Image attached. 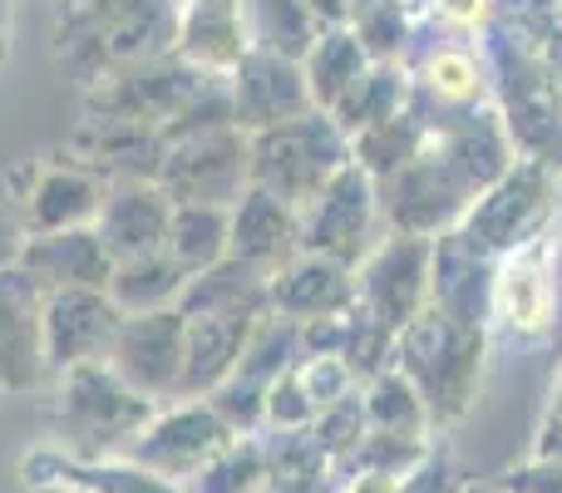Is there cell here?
<instances>
[{
    "instance_id": "cell-34",
    "label": "cell",
    "mask_w": 562,
    "mask_h": 493,
    "mask_svg": "<svg viewBox=\"0 0 562 493\" xmlns=\"http://www.w3.org/2000/svg\"><path fill=\"white\" fill-rule=\"evenodd\" d=\"M435 5H439V15L459 20V25H474L484 15V0H435Z\"/></svg>"
},
{
    "instance_id": "cell-29",
    "label": "cell",
    "mask_w": 562,
    "mask_h": 493,
    "mask_svg": "<svg viewBox=\"0 0 562 493\" xmlns=\"http://www.w3.org/2000/svg\"><path fill=\"white\" fill-rule=\"evenodd\" d=\"M350 30H356V40L366 45V55L375 65H390L405 45V10H400V0H366L350 15Z\"/></svg>"
},
{
    "instance_id": "cell-8",
    "label": "cell",
    "mask_w": 562,
    "mask_h": 493,
    "mask_svg": "<svg viewBox=\"0 0 562 493\" xmlns=\"http://www.w3.org/2000/svg\"><path fill=\"white\" fill-rule=\"evenodd\" d=\"M370 217H375V178L350 158L316 198L296 213V251L306 257H330L340 267L360 257L370 233Z\"/></svg>"
},
{
    "instance_id": "cell-2",
    "label": "cell",
    "mask_w": 562,
    "mask_h": 493,
    "mask_svg": "<svg viewBox=\"0 0 562 493\" xmlns=\"http://www.w3.org/2000/svg\"><path fill=\"white\" fill-rule=\"evenodd\" d=\"M479 356L484 340L479 330H464L445 316V311L425 306L405 330L395 336V370L419 390V400L429 405V419H454L474 395Z\"/></svg>"
},
{
    "instance_id": "cell-25",
    "label": "cell",
    "mask_w": 562,
    "mask_h": 493,
    "mask_svg": "<svg viewBox=\"0 0 562 493\" xmlns=\"http://www.w3.org/2000/svg\"><path fill=\"white\" fill-rule=\"evenodd\" d=\"M164 251L188 271V281L213 271L233 251V217L227 208H203V203H173V223H168Z\"/></svg>"
},
{
    "instance_id": "cell-31",
    "label": "cell",
    "mask_w": 562,
    "mask_h": 493,
    "mask_svg": "<svg viewBox=\"0 0 562 493\" xmlns=\"http://www.w3.org/2000/svg\"><path fill=\"white\" fill-rule=\"evenodd\" d=\"M425 85L435 89L439 99L464 104V99L479 94V65L469 55H459V49H439V55L425 65Z\"/></svg>"
},
{
    "instance_id": "cell-27",
    "label": "cell",
    "mask_w": 562,
    "mask_h": 493,
    "mask_svg": "<svg viewBox=\"0 0 562 493\" xmlns=\"http://www.w3.org/2000/svg\"><path fill=\"white\" fill-rule=\"evenodd\" d=\"M360 400H366V419H370V429H375V435L419 439L429 429V405L419 400V390L409 385V380L400 376L395 366L380 370Z\"/></svg>"
},
{
    "instance_id": "cell-1",
    "label": "cell",
    "mask_w": 562,
    "mask_h": 493,
    "mask_svg": "<svg viewBox=\"0 0 562 493\" xmlns=\"http://www.w3.org/2000/svg\"><path fill=\"white\" fill-rule=\"evenodd\" d=\"M55 380L59 390L49 405L55 449L69 459H85V464L89 459H124L128 445L158 415V405L138 400L109 366H79Z\"/></svg>"
},
{
    "instance_id": "cell-36",
    "label": "cell",
    "mask_w": 562,
    "mask_h": 493,
    "mask_svg": "<svg viewBox=\"0 0 562 493\" xmlns=\"http://www.w3.org/2000/svg\"><path fill=\"white\" fill-rule=\"evenodd\" d=\"M10 55V0H0V65Z\"/></svg>"
},
{
    "instance_id": "cell-10",
    "label": "cell",
    "mask_w": 562,
    "mask_h": 493,
    "mask_svg": "<svg viewBox=\"0 0 562 493\" xmlns=\"http://www.w3.org/2000/svg\"><path fill=\"white\" fill-rule=\"evenodd\" d=\"M45 380V291L15 261H5L0 267V390L30 395Z\"/></svg>"
},
{
    "instance_id": "cell-13",
    "label": "cell",
    "mask_w": 562,
    "mask_h": 493,
    "mask_svg": "<svg viewBox=\"0 0 562 493\" xmlns=\"http://www.w3.org/2000/svg\"><path fill=\"white\" fill-rule=\"evenodd\" d=\"M173 55L207 79H227L252 55L247 0H178L173 10Z\"/></svg>"
},
{
    "instance_id": "cell-6",
    "label": "cell",
    "mask_w": 562,
    "mask_h": 493,
    "mask_svg": "<svg viewBox=\"0 0 562 493\" xmlns=\"http://www.w3.org/2000/svg\"><path fill=\"white\" fill-rule=\"evenodd\" d=\"M183 346H188V316L183 311H148V316H124L119 336L109 346L104 366L148 405H173L183 385Z\"/></svg>"
},
{
    "instance_id": "cell-3",
    "label": "cell",
    "mask_w": 562,
    "mask_h": 493,
    "mask_svg": "<svg viewBox=\"0 0 562 493\" xmlns=\"http://www.w3.org/2000/svg\"><path fill=\"white\" fill-rule=\"evenodd\" d=\"M346 164H350V138L340 134L330 114H306L296 124L252 134V188L281 198L296 213Z\"/></svg>"
},
{
    "instance_id": "cell-18",
    "label": "cell",
    "mask_w": 562,
    "mask_h": 493,
    "mask_svg": "<svg viewBox=\"0 0 562 493\" xmlns=\"http://www.w3.org/2000/svg\"><path fill=\"white\" fill-rule=\"evenodd\" d=\"M356 306V271L330 257H296L272 271V316H286L296 326L321 316H340Z\"/></svg>"
},
{
    "instance_id": "cell-38",
    "label": "cell",
    "mask_w": 562,
    "mask_h": 493,
    "mask_svg": "<svg viewBox=\"0 0 562 493\" xmlns=\"http://www.w3.org/2000/svg\"><path fill=\"white\" fill-rule=\"evenodd\" d=\"M49 493H79V489H49Z\"/></svg>"
},
{
    "instance_id": "cell-19",
    "label": "cell",
    "mask_w": 562,
    "mask_h": 493,
    "mask_svg": "<svg viewBox=\"0 0 562 493\" xmlns=\"http://www.w3.org/2000/svg\"><path fill=\"white\" fill-rule=\"evenodd\" d=\"M109 183L89 168H40L35 188L25 193V233H75L94 227Z\"/></svg>"
},
{
    "instance_id": "cell-21",
    "label": "cell",
    "mask_w": 562,
    "mask_h": 493,
    "mask_svg": "<svg viewBox=\"0 0 562 493\" xmlns=\"http://www.w3.org/2000/svg\"><path fill=\"white\" fill-rule=\"evenodd\" d=\"M233 251L227 257L252 261L262 271H277L296 257V208H286L281 198L262 193V188H247L233 208Z\"/></svg>"
},
{
    "instance_id": "cell-32",
    "label": "cell",
    "mask_w": 562,
    "mask_h": 493,
    "mask_svg": "<svg viewBox=\"0 0 562 493\" xmlns=\"http://www.w3.org/2000/svg\"><path fill=\"white\" fill-rule=\"evenodd\" d=\"M311 425H316V405L306 400V390H301V380H296V366H291L286 376L267 390V429H311Z\"/></svg>"
},
{
    "instance_id": "cell-30",
    "label": "cell",
    "mask_w": 562,
    "mask_h": 493,
    "mask_svg": "<svg viewBox=\"0 0 562 493\" xmlns=\"http://www.w3.org/2000/svg\"><path fill=\"white\" fill-rule=\"evenodd\" d=\"M296 380H301V390H306V400L316 405V415L340 405L346 395H356V376H350V366L340 356H301Z\"/></svg>"
},
{
    "instance_id": "cell-33",
    "label": "cell",
    "mask_w": 562,
    "mask_h": 493,
    "mask_svg": "<svg viewBox=\"0 0 562 493\" xmlns=\"http://www.w3.org/2000/svg\"><path fill=\"white\" fill-rule=\"evenodd\" d=\"M508 493H562V459H538L508 479Z\"/></svg>"
},
{
    "instance_id": "cell-11",
    "label": "cell",
    "mask_w": 562,
    "mask_h": 493,
    "mask_svg": "<svg viewBox=\"0 0 562 493\" xmlns=\"http://www.w3.org/2000/svg\"><path fill=\"white\" fill-rule=\"evenodd\" d=\"M227 94H233V124L243 134H267V128L296 124V119L316 114L301 65L296 59L267 55V49H252L227 75Z\"/></svg>"
},
{
    "instance_id": "cell-22",
    "label": "cell",
    "mask_w": 562,
    "mask_h": 493,
    "mask_svg": "<svg viewBox=\"0 0 562 493\" xmlns=\"http://www.w3.org/2000/svg\"><path fill=\"white\" fill-rule=\"evenodd\" d=\"M257 321L233 316H188V346H183V385L178 400H207L223 380L237 376L243 346Z\"/></svg>"
},
{
    "instance_id": "cell-24",
    "label": "cell",
    "mask_w": 562,
    "mask_h": 493,
    "mask_svg": "<svg viewBox=\"0 0 562 493\" xmlns=\"http://www.w3.org/2000/svg\"><path fill=\"white\" fill-rule=\"evenodd\" d=\"M188 291V271L178 267L168 251H148V257L114 261L109 277V301L124 316H148V311H173Z\"/></svg>"
},
{
    "instance_id": "cell-17",
    "label": "cell",
    "mask_w": 562,
    "mask_h": 493,
    "mask_svg": "<svg viewBox=\"0 0 562 493\" xmlns=\"http://www.w3.org/2000/svg\"><path fill=\"white\" fill-rule=\"evenodd\" d=\"M25 484L35 493H49V489H79V493H183L168 479L148 474L138 469L134 459H69L59 455L55 445L45 449H30L25 455Z\"/></svg>"
},
{
    "instance_id": "cell-15",
    "label": "cell",
    "mask_w": 562,
    "mask_h": 493,
    "mask_svg": "<svg viewBox=\"0 0 562 493\" xmlns=\"http://www.w3.org/2000/svg\"><path fill=\"white\" fill-rule=\"evenodd\" d=\"M168 223H173V198H168L154 178H119L104 193L94 233H99V243L109 247V257L128 261V257L164 251Z\"/></svg>"
},
{
    "instance_id": "cell-35",
    "label": "cell",
    "mask_w": 562,
    "mask_h": 493,
    "mask_svg": "<svg viewBox=\"0 0 562 493\" xmlns=\"http://www.w3.org/2000/svg\"><path fill=\"white\" fill-rule=\"evenodd\" d=\"M553 326L562 336V237L553 243Z\"/></svg>"
},
{
    "instance_id": "cell-16",
    "label": "cell",
    "mask_w": 562,
    "mask_h": 493,
    "mask_svg": "<svg viewBox=\"0 0 562 493\" xmlns=\"http://www.w3.org/2000/svg\"><path fill=\"white\" fill-rule=\"evenodd\" d=\"M553 243L558 237H533L494 267L488 311L514 336H543L553 326Z\"/></svg>"
},
{
    "instance_id": "cell-5",
    "label": "cell",
    "mask_w": 562,
    "mask_h": 493,
    "mask_svg": "<svg viewBox=\"0 0 562 493\" xmlns=\"http://www.w3.org/2000/svg\"><path fill=\"white\" fill-rule=\"evenodd\" d=\"M233 429L213 415L207 400H173L164 405L154 419L144 425V435L128 445L124 459H134L138 469L168 479V484L183 489L193 474H203L227 445H233Z\"/></svg>"
},
{
    "instance_id": "cell-37",
    "label": "cell",
    "mask_w": 562,
    "mask_h": 493,
    "mask_svg": "<svg viewBox=\"0 0 562 493\" xmlns=\"http://www.w3.org/2000/svg\"><path fill=\"white\" fill-rule=\"evenodd\" d=\"M553 425H562V385H558V400H553Z\"/></svg>"
},
{
    "instance_id": "cell-12",
    "label": "cell",
    "mask_w": 562,
    "mask_h": 493,
    "mask_svg": "<svg viewBox=\"0 0 562 493\" xmlns=\"http://www.w3.org/2000/svg\"><path fill=\"white\" fill-rule=\"evenodd\" d=\"M124 311L109 291H55L45 296V366L49 376H69L79 366H104L119 336Z\"/></svg>"
},
{
    "instance_id": "cell-23",
    "label": "cell",
    "mask_w": 562,
    "mask_h": 493,
    "mask_svg": "<svg viewBox=\"0 0 562 493\" xmlns=\"http://www.w3.org/2000/svg\"><path fill=\"white\" fill-rule=\"evenodd\" d=\"M370 65H375V59L366 55V45L356 40V30L350 25H326L321 30L316 45H311L306 59H301V75H306V89H311L316 114H330V109H336L340 99L366 79Z\"/></svg>"
},
{
    "instance_id": "cell-7",
    "label": "cell",
    "mask_w": 562,
    "mask_h": 493,
    "mask_svg": "<svg viewBox=\"0 0 562 493\" xmlns=\"http://www.w3.org/2000/svg\"><path fill=\"white\" fill-rule=\"evenodd\" d=\"M429 261H435L429 237H409V233L385 237L356 267V306L370 321H380L390 336H400L429 301Z\"/></svg>"
},
{
    "instance_id": "cell-20",
    "label": "cell",
    "mask_w": 562,
    "mask_h": 493,
    "mask_svg": "<svg viewBox=\"0 0 562 493\" xmlns=\"http://www.w3.org/2000/svg\"><path fill=\"white\" fill-rule=\"evenodd\" d=\"M183 316H233V321H262L272 311V271L252 267V261H217L213 271L188 281L183 301H178Z\"/></svg>"
},
{
    "instance_id": "cell-4",
    "label": "cell",
    "mask_w": 562,
    "mask_h": 493,
    "mask_svg": "<svg viewBox=\"0 0 562 493\" xmlns=\"http://www.w3.org/2000/svg\"><path fill=\"white\" fill-rule=\"evenodd\" d=\"M158 188L173 203L233 208L252 188V134L243 128H207L164 148Z\"/></svg>"
},
{
    "instance_id": "cell-14",
    "label": "cell",
    "mask_w": 562,
    "mask_h": 493,
    "mask_svg": "<svg viewBox=\"0 0 562 493\" xmlns=\"http://www.w3.org/2000/svg\"><path fill=\"white\" fill-rule=\"evenodd\" d=\"M15 267L35 281L45 296L55 291H109L114 277V257L99 243L94 227H75V233H25L15 251Z\"/></svg>"
},
{
    "instance_id": "cell-26",
    "label": "cell",
    "mask_w": 562,
    "mask_h": 493,
    "mask_svg": "<svg viewBox=\"0 0 562 493\" xmlns=\"http://www.w3.org/2000/svg\"><path fill=\"white\" fill-rule=\"evenodd\" d=\"M247 20H252V49L296 59V65L326 30L311 10V0H247Z\"/></svg>"
},
{
    "instance_id": "cell-28",
    "label": "cell",
    "mask_w": 562,
    "mask_h": 493,
    "mask_svg": "<svg viewBox=\"0 0 562 493\" xmlns=\"http://www.w3.org/2000/svg\"><path fill=\"white\" fill-rule=\"evenodd\" d=\"M267 489V455L262 439H233L203 474H193L183 493H262Z\"/></svg>"
},
{
    "instance_id": "cell-9",
    "label": "cell",
    "mask_w": 562,
    "mask_h": 493,
    "mask_svg": "<svg viewBox=\"0 0 562 493\" xmlns=\"http://www.w3.org/2000/svg\"><path fill=\"white\" fill-rule=\"evenodd\" d=\"M543 213H548V173H543V164H524V168H508V173L479 198L459 237H464L479 257H494V251L508 257V251H518L524 243H533Z\"/></svg>"
}]
</instances>
